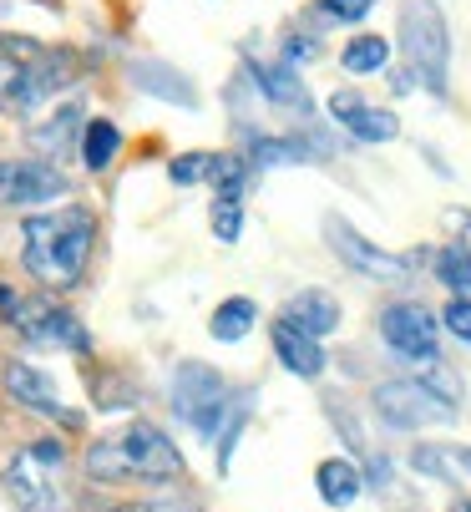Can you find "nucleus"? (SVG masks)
I'll return each instance as SVG.
<instances>
[{"instance_id": "nucleus-1", "label": "nucleus", "mask_w": 471, "mask_h": 512, "mask_svg": "<svg viewBox=\"0 0 471 512\" xmlns=\"http://www.w3.org/2000/svg\"><path fill=\"white\" fill-rule=\"evenodd\" d=\"M97 213L87 203H61L51 213H26L21 218V269L51 289L66 295L87 279L92 254H97Z\"/></svg>"}, {"instance_id": "nucleus-2", "label": "nucleus", "mask_w": 471, "mask_h": 512, "mask_svg": "<svg viewBox=\"0 0 471 512\" xmlns=\"http://www.w3.org/2000/svg\"><path fill=\"white\" fill-rule=\"evenodd\" d=\"M82 472L92 487H163V482H183L188 462L163 426L137 416V421L97 436V442H87Z\"/></svg>"}, {"instance_id": "nucleus-3", "label": "nucleus", "mask_w": 471, "mask_h": 512, "mask_svg": "<svg viewBox=\"0 0 471 512\" xmlns=\"http://www.w3.org/2000/svg\"><path fill=\"white\" fill-rule=\"evenodd\" d=\"M0 492L16 512H76L71 452L61 436H31L0 462Z\"/></svg>"}, {"instance_id": "nucleus-4", "label": "nucleus", "mask_w": 471, "mask_h": 512, "mask_svg": "<svg viewBox=\"0 0 471 512\" xmlns=\"http://www.w3.org/2000/svg\"><path fill=\"white\" fill-rule=\"evenodd\" d=\"M401 56H406V82L446 97L451 77V31L436 0H401Z\"/></svg>"}, {"instance_id": "nucleus-5", "label": "nucleus", "mask_w": 471, "mask_h": 512, "mask_svg": "<svg viewBox=\"0 0 471 512\" xmlns=\"http://www.w3.org/2000/svg\"><path fill=\"white\" fill-rule=\"evenodd\" d=\"M168 396H173L178 421H188L203 442H218V431H223V421H228V406L239 401V396L228 391V381L213 371V365H203V360H183V365H178Z\"/></svg>"}, {"instance_id": "nucleus-6", "label": "nucleus", "mask_w": 471, "mask_h": 512, "mask_svg": "<svg viewBox=\"0 0 471 512\" xmlns=\"http://www.w3.org/2000/svg\"><path fill=\"white\" fill-rule=\"evenodd\" d=\"M61 82H71V77H61V56H46L41 46H6L0 51V112L26 117Z\"/></svg>"}, {"instance_id": "nucleus-7", "label": "nucleus", "mask_w": 471, "mask_h": 512, "mask_svg": "<svg viewBox=\"0 0 471 512\" xmlns=\"http://www.w3.org/2000/svg\"><path fill=\"white\" fill-rule=\"evenodd\" d=\"M11 330H16L26 345H36V350L92 355V335H87V325L76 320L66 305H56L51 295H31V300H21V310H16Z\"/></svg>"}, {"instance_id": "nucleus-8", "label": "nucleus", "mask_w": 471, "mask_h": 512, "mask_svg": "<svg viewBox=\"0 0 471 512\" xmlns=\"http://www.w3.org/2000/svg\"><path fill=\"white\" fill-rule=\"evenodd\" d=\"M0 391H6L11 406H21V411H31V416H41V421H56V426H66V431L82 426V416L61 401V386L41 371V365H31V360H21V355L0 360Z\"/></svg>"}, {"instance_id": "nucleus-9", "label": "nucleus", "mask_w": 471, "mask_h": 512, "mask_svg": "<svg viewBox=\"0 0 471 512\" xmlns=\"http://www.w3.org/2000/svg\"><path fill=\"white\" fill-rule=\"evenodd\" d=\"M325 239H330V249H335L340 264H350L360 279H375V284H401V279H411V264L421 259V254L401 259V254L380 249L375 239H365L350 218H340V213L325 218Z\"/></svg>"}, {"instance_id": "nucleus-10", "label": "nucleus", "mask_w": 471, "mask_h": 512, "mask_svg": "<svg viewBox=\"0 0 471 512\" xmlns=\"http://www.w3.org/2000/svg\"><path fill=\"white\" fill-rule=\"evenodd\" d=\"M380 340L406 365H431L441 360V315H431L416 300H396L380 310Z\"/></svg>"}, {"instance_id": "nucleus-11", "label": "nucleus", "mask_w": 471, "mask_h": 512, "mask_svg": "<svg viewBox=\"0 0 471 512\" xmlns=\"http://www.w3.org/2000/svg\"><path fill=\"white\" fill-rule=\"evenodd\" d=\"M71 198V183L46 158H0V208H46Z\"/></svg>"}, {"instance_id": "nucleus-12", "label": "nucleus", "mask_w": 471, "mask_h": 512, "mask_svg": "<svg viewBox=\"0 0 471 512\" xmlns=\"http://www.w3.org/2000/svg\"><path fill=\"white\" fill-rule=\"evenodd\" d=\"M370 401H375V411L390 421V426H401V431H421V426H431V421H451L456 411L446 406V401H436L421 381H380L375 391H370Z\"/></svg>"}, {"instance_id": "nucleus-13", "label": "nucleus", "mask_w": 471, "mask_h": 512, "mask_svg": "<svg viewBox=\"0 0 471 512\" xmlns=\"http://www.w3.org/2000/svg\"><path fill=\"white\" fill-rule=\"evenodd\" d=\"M330 117L355 137V142H396V132H401V122H396V112L390 107H375V102H365V97H355V92H335L330 97Z\"/></svg>"}, {"instance_id": "nucleus-14", "label": "nucleus", "mask_w": 471, "mask_h": 512, "mask_svg": "<svg viewBox=\"0 0 471 512\" xmlns=\"http://www.w3.org/2000/svg\"><path fill=\"white\" fill-rule=\"evenodd\" d=\"M279 320L284 325H294L299 335H309V340H325V335H335L340 330V300L330 295V289H299V295H289L284 300V310H279Z\"/></svg>"}, {"instance_id": "nucleus-15", "label": "nucleus", "mask_w": 471, "mask_h": 512, "mask_svg": "<svg viewBox=\"0 0 471 512\" xmlns=\"http://www.w3.org/2000/svg\"><path fill=\"white\" fill-rule=\"evenodd\" d=\"M269 345H274V355H279L284 371H289V376H304V381H320L325 365H330V355H325L320 340L299 335V330L284 325V320H269Z\"/></svg>"}, {"instance_id": "nucleus-16", "label": "nucleus", "mask_w": 471, "mask_h": 512, "mask_svg": "<svg viewBox=\"0 0 471 512\" xmlns=\"http://www.w3.org/2000/svg\"><path fill=\"white\" fill-rule=\"evenodd\" d=\"M127 71H132V87H137V92H147V97H157V102H173V107H198V92H193V82L183 77L178 66L157 61V56H142V61H132Z\"/></svg>"}, {"instance_id": "nucleus-17", "label": "nucleus", "mask_w": 471, "mask_h": 512, "mask_svg": "<svg viewBox=\"0 0 471 512\" xmlns=\"http://www.w3.org/2000/svg\"><path fill=\"white\" fill-rule=\"evenodd\" d=\"M249 77H254L259 97H269L274 107H294V112H309V117H314V97H309V87H304V77H299V66H289V61L249 66Z\"/></svg>"}, {"instance_id": "nucleus-18", "label": "nucleus", "mask_w": 471, "mask_h": 512, "mask_svg": "<svg viewBox=\"0 0 471 512\" xmlns=\"http://www.w3.org/2000/svg\"><path fill=\"white\" fill-rule=\"evenodd\" d=\"M314 492H320L330 507H350L365 492V472L350 457H325L320 467H314Z\"/></svg>"}, {"instance_id": "nucleus-19", "label": "nucleus", "mask_w": 471, "mask_h": 512, "mask_svg": "<svg viewBox=\"0 0 471 512\" xmlns=\"http://www.w3.org/2000/svg\"><path fill=\"white\" fill-rule=\"evenodd\" d=\"M82 127H87V122H82V107L66 102V107H56L46 122H36V127H31V148H36V153H46V158H61V153L71 148V137L82 132Z\"/></svg>"}, {"instance_id": "nucleus-20", "label": "nucleus", "mask_w": 471, "mask_h": 512, "mask_svg": "<svg viewBox=\"0 0 471 512\" xmlns=\"http://www.w3.org/2000/svg\"><path fill=\"white\" fill-rule=\"evenodd\" d=\"M122 153V127L112 117H87L82 127V168L87 173H107Z\"/></svg>"}, {"instance_id": "nucleus-21", "label": "nucleus", "mask_w": 471, "mask_h": 512, "mask_svg": "<svg viewBox=\"0 0 471 512\" xmlns=\"http://www.w3.org/2000/svg\"><path fill=\"white\" fill-rule=\"evenodd\" d=\"M233 168H239V158H233V153H183V158L168 163V178L178 188H193V183H213L218 188Z\"/></svg>"}, {"instance_id": "nucleus-22", "label": "nucleus", "mask_w": 471, "mask_h": 512, "mask_svg": "<svg viewBox=\"0 0 471 512\" xmlns=\"http://www.w3.org/2000/svg\"><path fill=\"white\" fill-rule=\"evenodd\" d=\"M254 325H259V305H254L249 295H228V300L213 310L208 335H213V340H223V345H239Z\"/></svg>"}, {"instance_id": "nucleus-23", "label": "nucleus", "mask_w": 471, "mask_h": 512, "mask_svg": "<svg viewBox=\"0 0 471 512\" xmlns=\"http://www.w3.org/2000/svg\"><path fill=\"white\" fill-rule=\"evenodd\" d=\"M309 142L304 137H249V163L254 168H289V163H309Z\"/></svg>"}, {"instance_id": "nucleus-24", "label": "nucleus", "mask_w": 471, "mask_h": 512, "mask_svg": "<svg viewBox=\"0 0 471 512\" xmlns=\"http://www.w3.org/2000/svg\"><path fill=\"white\" fill-rule=\"evenodd\" d=\"M385 61H390V41H385V36H375V31L350 36V41H345V51H340V66L350 71V77H370V71H380Z\"/></svg>"}, {"instance_id": "nucleus-25", "label": "nucleus", "mask_w": 471, "mask_h": 512, "mask_svg": "<svg viewBox=\"0 0 471 512\" xmlns=\"http://www.w3.org/2000/svg\"><path fill=\"white\" fill-rule=\"evenodd\" d=\"M431 264H436V279L451 289V295L471 300V249L466 244H441L431 254Z\"/></svg>"}, {"instance_id": "nucleus-26", "label": "nucleus", "mask_w": 471, "mask_h": 512, "mask_svg": "<svg viewBox=\"0 0 471 512\" xmlns=\"http://www.w3.org/2000/svg\"><path fill=\"white\" fill-rule=\"evenodd\" d=\"M436 401H446L451 411H456V401H461V381H456V371H451V365L446 360H431V365H421V376H416Z\"/></svg>"}, {"instance_id": "nucleus-27", "label": "nucleus", "mask_w": 471, "mask_h": 512, "mask_svg": "<svg viewBox=\"0 0 471 512\" xmlns=\"http://www.w3.org/2000/svg\"><path fill=\"white\" fill-rule=\"evenodd\" d=\"M208 224H213V239L218 244H239V234H244V203H218L213 198Z\"/></svg>"}, {"instance_id": "nucleus-28", "label": "nucleus", "mask_w": 471, "mask_h": 512, "mask_svg": "<svg viewBox=\"0 0 471 512\" xmlns=\"http://www.w3.org/2000/svg\"><path fill=\"white\" fill-rule=\"evenodd\" d=\"M375 11V0H320V16L325 21H340V26H355Z\"/></svg>"}, {"instance_id": "nucleus-29", "label": "nucleus", "mask_w": 471, "mask_h": 512, "mask_svg": "<svg viewBox=\"0 0 471 512\" xmlns=\"http://www.w3.org/2000/svg\"><path fill=\"white\" fill-rule=\"evenodd\" d=\"M441 325H446V335H456V340L471 345V300L451 295V300L441 305Z\"/></svg>"}, {"instance_id": "nucleus-30", "label": "nucleus", "mask_w": 471, "mask_h": 512, "mask_svg": "<svg viewBox=\"0 0 471 512\" xmlns=\"http://www.w3.org/2000/svg\"><path fill=\"white\" fill-rule=\"evenodd\" d=\"M411 467H416L421 477H446V482H456V477H451V457H446V447H441V452L416 447V452H411Z\"/></svg>"}, {"instance_id": "nucleus-31", "label": "nucleus", "mask_w": 471, "mask_h": 512, "mask_svg": "<svg viewBox=\"0 0 471 512\" xmlns=\"http://www.w3.org/2000/svg\"><path fill=\"white\" fill-rule=\"evenodd\" d=\"M97 391V406L102 411H122V406H137V386H122V381H102L92 386Z\"/></svg>"}, {"instance_id": "nucleus-32", "label": "nucleus", "mask_w": 471, "mask_h": 512, "mask_svg": "<svg viewBox=\"0 0 471 512\" xmlns=\"http://www.w3.org/2000/svg\"><path fill=\"white\" fill-rule=\"evenodd\" d=\"M390 477H396V467H390L385 457H370V467H365V482H375V487H390Z\"/></svg>"}, {"instance_id": "nucleus-33", "label": "nucleus", "mask_w": 471, "mask_h": 512, "mask_svg": "<svg viewBox=\"0 0 471 512\" xmlns=\"http://www.w3.org/2000/svg\"><path fill=\"white\" fill-rule=\"evenodd\" d=\"M446 457H451V467L471 472V447H446Z\"/></svg>"}, {"instance_id": "nucleus-34", "label": "nucleus", "mask_w": 471, "mask_h": 512, "mask_svg": "<svg viewBox=\"0 0 471 512\" xmlns=\"http://www.w3.org/2000/svg\"><path fill=\"white\" fill-rule=\"evenodd\" d=\"M456 244H466V249H471V213L461 218V239H456Z\"/></svg>"}, {"instance_id": "nucleus-35", "label": "nucleus", "mask_w": 471, "mask_h": 512, "mask_svg": "<svg viewBox=\"0 0 471 512\" xmlns=\"http://www.w3.org/2000/svg\"><path fill=\"white\" fill-rule=\"evenodd\" d=\"M451 512H471V497H461V502H451Z\"/></svg>"}]
</instances>
